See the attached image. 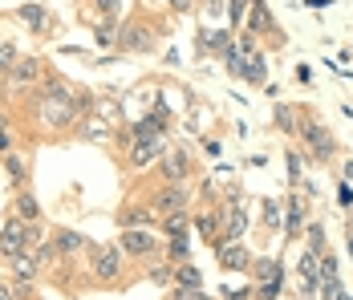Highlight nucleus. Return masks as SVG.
<instances>
[{
	"mask_svg": "<svg viewBox=\"0 0 353 300\" xmlns=\"http://www.w3.org/2000/svg\"><path fill=\"white\" fill-rule=\"evenodd\" d=\"M175 288H203V272L195 268V260L175 264Z\"/></svg>",
	"mask_w": 353,
	"mask_h": 300,
	"instance_id": "nucleus-21",
	"label": "nucleus"
},
{
	"mask_svg": "<svg viewBox=\"0 0 353 300\" xmlns=\"http://www.w3.org/2000/svg\"><path fill=\"white\" fill-rule=\"evenodd\" d=\"M272 122H276V130L296 134V114H292L288 106H276V110H272Z\"/></svg>",
	"mask_w": 353,
	"mask_h": 300,
	"instance_id": "nucleus-28",
	"label": "nucleus"
},
{
	"mask_svg": "<svg viewBox=\"0 0 353 300\" xmlns=\"http://www.w3.org/2000/svg\"><path fill=\"white\" fill-rule=\"evenodd\" d=\"M296 81H305V86H309V81H313V69H309V66H296Z\"/></svg>",
	"mask_w": 353,
	"mask_h": 300,
	"instance_id": "nucleus-37",
	"label": "nucleus"
},
{
	"mask_svg": "<svg viewBox=\"0 0 353 300\" xmlns=\"http://www.w3.org/2000/svg\"><path fill=\"white\" fill-rule=\"evenodd\" d=\"M122 268H126V256L118 243H90L85 248V280L94 288H118Z\"/></svg>",
	"mask_w": 353,
	"mask_h": 300,
	"instance_id": "nucleus-1",
	"label": "nucleus"
},
{
	"mask_svg": "<svg viewBox=\"0 0 353 300\" xmlns=\"http://www.w3.org/2000/svg\"><path fill=\"white\" fill-rule=\"evenodd\" d=\"M21 4H25V0H21Z\"/></svg>",
	"mask_w": 353,
	"mask_h": 300,
	"instance_id": "nucleus-42",
	"label": "nucleus"
},
{
	"mask_svg": "<svg viewBox=\"0 0 353 300\" xmlns=\"http://www.w3.org/2000/svg\"><path fill=\"white\" fill-rule=\"evenodd\" d=\"M252 276H256V284H268V280H284V264H281V260H256Z\"/></svg>",
	"mask_w": 353,
	"mask_h": 300,
	"instance_id": "nucleus-22",
	"label": "nucleus"
},
{
	"mask_svg": "<svg viewBox=\"0 0 353 300\" xmlns=\"http://www.w3.org/2000/svg\"><path fill=\"white\" fill-rule=\"evenodd\" d=\"M118 49L122 53H150L154 49V29L142 21H122L118 25Z\"/></svg>",
	"mask_w": 353,
	"mask_h": 300,
	"instance_id": "nucleus-8",
	"label": "nucleus"
},
{
	"mask_svg": "<svg viewBox=\"0 0 353 300\" xmlns=\"http://www.w3.org/2000/svg\"><path fill=\"white\" fill-rule=\"evenodd\" d=\"M325 4H333V0H309V8H325Z\"/></svg>",
	"mask_w": 353,
	"mask_h": 300,
	"instance_id": "nucleus-41",
	"label": "nucleus"
},
{
	"mask_svg": "<svg viewBox=\"0 0 353 300\" xmlns=\"http://www.w3.org/2000/svg\"><path fill=\"white\" fill-rule=\"evenodd\" d=\"M49 239H53V248H57L61 260H73L77 252L90 248V239H85L81 232H73V228H57V232H49Z\"/></svg>",
	"mask_w": 353,
	"mask_h": 300,
	"instance_id": "nucleus-11",
	"label": "nucleus"
},
{
	"mask_svg": "<svg viewBox=\"0 0 353 300\" xmlns=\"http://www.w3.org/2000/svg\"><path fill=\"white\" fill-rule=\"evenodd\" d=\"M4 170H8V179H12V191H25L29 187V167H25V159L12 150V154H4Z\"/></svg>",
	"mask_w": 353,
	"mask_h": 300,
	"instance_id": "nucleus-18",
	"label": "nucleus"
},
{
	"mask_svg": "<svg viewBox=\"0 0 353 300\" xmlns=\"http://www.w3.org/2000/svg\"><path fill=\"white\" fill-rule=\"evenodd\" d=\"M8 272H12V280H29V284H37V280H41V268H37L33 252H25V256L8 260Z\"/></svg>",
	"mask_w": 353,
	"mask_h": 300,
	"instance_id": "nucleus-17",
	"label": "nucleus"
},
{
	"mask_svg": "<svg viewBox=\"0 0 353 300\" xmlns=\"http://www.w3.org/2000/svg\"><path fill=\"white\" fill-rule=\"evenodd\" d=\"M187 228H191V211H171V215L159 219V235H167V239L187 235Z\"/></svg>",
	"mask_w": 353,
	"mask_h": 300,
	"instance_id": "nucleus-16",
	"label": "nucleus"
},
{
	"mask_svg": "<svg viewBox=\"0 0 353 300\" xmlns=\"http://www.w3.org/2000/svg\"><path fill=\"white\" fill-rule=\"evenodd\" d=\"M171 300H212L203 288H175V297Z\"/></svg>",
	"mask_w": 353,
	"mask_h": 300,
	"instance_id": "nucleus-34",
	"label": "nucleus"
},
{
	"mask_svg": "<svg viewBox=\"0 0 353 300\" xmlns=\"http://www.w3.org/2000/svg\"><path fill=\"white\" fill-rule=\"evenodd\" d=\"M150 219H154L150 207H139V203H122V207H118V228H122V232H126V228H150Z\"/></svg>",
	"mask_w": 353,
	"mask_h": 300,
	"instance_id": "nucleus-15",
	"label": "nucleus"
},
{
	"mask_svg": "<svg viewBox=\"0 0 353 300\" xmlns=\"http://www.w3.org/2000/svg\"><path fill=\"white\" fill-rule=\"evenodd\" d=\"M150 284H163V288H167V284H175V264H171V260L154 264V268H150Z\"/></svg>",
	"mask_w": 353,
	"mask_h": 300,
	"instance_id": "nucleus-29",
	"label": "nucleus"
},
{
	"mask_svg": "<svg viewBox=\"0 0 353 300\" xmlns=\"http://www.w3.org/2000/svg\"><path fill=\"white\" fill-rule=\"evenodd\" d=\"M73 110H77V118H90L98 110V98L90 90H73Z\"/></svg>",
	"mask_w": 353,
	"mask_h": 300,
	"instance_id": "nucleus-27",
	"label": "nucleus"
},
{
	"mask_svg": "<svg viewBox=\"0 0 353 300\" xmlns=\"http://www.w3.org/2000/svg\"><path fill=\"white\" fill-rule=\"evenodd\" d=\"M146 207L154 211V219H163V215H171V211H191V191H187V183H163Z\"/></svg>",
	"mask_w": 353,
	"mask_h": 300,
	"instance_id": "nucleus-6",
	"label": "nucleus"
},
{
	"mask_svg": "<svg viewBox=\"0 0 353 300\" xmlns=\"http://www.w3.org/2000/svg\"><path fill=\"white\" fill-rule=\"evenodd\" d=\"M8 215H17V219H25V223H41V203H37V195L29 187H25V191H12Z\"/></svg>",
	"mask_w": 353,
	"mask_h": 300,
	"instance_id": "nucleus-14",
	"label": "nucleus"
},
{
	"mask_svg": "<svg viewBox=\"0 0 353 300\" xmlns=\"http://www.w3.org/2000/svg\"><path fill=\"white\" fill-rule=\"evenodd\" d=\"M45 66H49L45 57H21L17 66L0 77L4 101H8V106H21L29 94H37V86H41V77H45Z\"/></svg>",
	"mask_w": 353,
	"mask_h": 300,
	"instance_id": "nucleus-2",
	"label": "nucleus"
},
{
	"mask_svg": "<svg viewBox=\"0 0 353 300\" xmlns=\"http://www.w3.org/2000/svg\"><path fill=\"white\" fill-rule=\"evenodd\" d=\"M281 284H284V280H268V284H256V300H276V297H281Z\"/></svg>",
	"mask_w": 353,
	"mask_h": 300,
	"instance_id": "nucleus-32",
	"label": "nucleus"
},
{
	"mask_svg": "<svg viewBox=\"0 0 353 300\" xmlns=\"http://www.w3.org/2000/svg\"><path fill=\"white\" fill-rule=\"evenodd\" d=\"M337 203H341V207H353V191H350V183H341V187H337Z\"/></svg>",
	"mask_w": 353,
	"mask_h": 300,
	"instance_id": "nucleus-36",
	"label": "nucleus"
},
{
	"mask_svg": "<svg viewBox=\"0 0 353 300\" xmlns=\"http://www.w3.org/2000/svg\"><path fill=\"white\" fill-rule=\"evenodd\" d=\"M240 81H248V86H268V66H264V57H260V53L244 61V73H240Z\"/></svg>",
	"mask_w": 353,
	"mask_h": 300,
	"instance_id": "nucleus-20",
	"label": "nucleus"
},
{
	"mask_svg": "<svg viewBox=\"0 0 353 300\" xmlns=\"http://www.w3.org/2000/svg\"><path fill=\"white\" fill-rule=\"evenodd\" d=\"M248 4H252V0H232V12H228V17H232V25H244V21H248Z\"/></svg>",
	"mask_w": 353,
	"mask_h": 300,
	"instance_id": "nucleus-33",
	"label": "nucleus"
},
{
	"mask_svg": "<svg viewBox=\"0 0 353 300\" xmlns=\"http://www.w3.org/2000/svg\"><path fill=\"white\" fill-rule=\"evenodd\" d=\"M191 4H195V0H171V8H175V12H191Z\"/></svg>",
	"mask_w": 353,
	"mask_h": 300,
	"instance_id": "nucleus-39",
	"label": "nucleus"
},
{
	"mask_svg": "<svg viewBox=\"0 0 353 300\" xmlns=\"http://www.w3.org/2000/svg\"><path fill=\"white\" fill-rule=\"evenodd\" d=\"M21 57H25V53H21V49H17V41H0V77H4V73H8V69L17 66V61H21Z\"/></svg>",
	"mask_w": 353,
	"mask_h": 300,
	"instance_id": "nucleus-26",
	"label": "nucleus"
},
{
	"mask_svg": "<svg viewBox=\"0 0 353 300\" xmlns=\"http://www.w3.org/2000/svg\"><path fill=\"white\" fill-rule=\"evenodd\" d=\"M195 228H199V235H203L212 248H219V215H208V211H199V215H195Z\"/></svg>",
	"mask_w": 353,
	"mask_h": 300,
	"instance_id": "nucleus-23",
	"label": "nucleus"
},
{
	"mask_svg": "<svg viewBox=\"0 0 353 300\" xmlns=\"http://www.w3.org/2000/svg\"><path fill=\"white\" fill-rule=\"evenodd\" d=\"M305 215H309V203L305 199H288V219H284V232H288V239L292 235H301V228H305Z\"/></svg>",
	"mask_w": 353,
	"mask_h": 300,
	"instance_id": "nucleus-19",
	"label": "nucleus"
},
{
	"mask_svg": "<svg viewBox=\"0 0 353 300\" xmlns=\"http://www.w3.org/2000/svg\"><path fill=\"white\" fill-rule=\"evenodd\" d=\"M309 252L325 256V228H321V223H313V228H309Z\"/></svg>",
	"mask_w": 353,
	"mask_h": 300,
	"instance_id": "nucleus-31",
	"label": "nucleus"
},
{
	"mask_svg": "<svg viewBox=\"0 0 353 300\" xmlns=\"http://www.w3.org/2000/svg\"><path fill=\"white\" fill-rule=\"evenodd\" d=\"M114 243L122 248L126 260H150L154 252H163V235H154L150 228H126V232H118Z\"/></svg>",
	"mask_w": 353,
	"mask_h": 300,
	"instance_id": "nucleus-5",
	"label": "nucleus"
},
{
	"mask_svg": "<svg viewBox=\"0 0 353 300\" xmlns=\"http://www.w3.org/2000/svg\"><path fill=\"white\" fill-rule=\"evenodd\" d=\"M8 284H12L17 300H37V284H29V280H8Z\"/></svg>",
	"mask_w": 353,
	"mask_h": 300,
	"instance_id": "nucleus-30",
	"label": "nucleus"
},
{
	"mask_svg": "<svg viewBox=\"0 0 353 300\" xmlns=\"http://www.w3.org/2000/svg\"><path fill=\"white\" fill-rule=\"evenodd\" d=\"M296 134L305 138V146L313 150V159H333V154H337V142H333V134L325 130V126H317L309 114H301V118H296Z\"/></svg>",
	"mask_w": 353,
	"mask_h": 300,
	"instance_id": "nucleus-7",
	"label": "nucleus"
},
{
	"mask_svg": "<svg viewBox=\"0 0 353 300\" xmlns=\"http://www.w3.org/2000/svg\"><path fill=\"white\" fill-rule=\"evenodd\" d=\"M167 260H171V264H187V260H191V239H187V235H175V239L167 243Z\"/></svg>",
	"mask_w": 353,
	"mask_h": 300,
	"instance_id": "nucleus-25",
	"label": "nucleus"
},
{
	"mask_svg": "<svg viewBox=\"0 0 353 300\" xmlns=\"http://www.w3.org/2000/svg\"><path fill=\"white\" fill-rule=\"evenodd\" d=\"M12 146H17V134H12V130L0 134V159H4V154H12Z\"/></svg>",
	"mask_w": 353,
	"mask_h": 300,
	"instance_id": "nucleus-35",
	"label": "nucleus"
},
{
	"mask_svg": "<svg viewBox=\"0 0 353 300\" xmlns=\"http://www.w3.org/2000/svg\"><path fill=\"white\" fill-rule=\"evenodd\" d=\"M288 174H292V179L301 174V159H296V154H288Z\"/></svg>",
	"mask_w": 353,
	"mask_h": 300,
	"instance_id": "nucleus-38",
	"label": "nucleus"
},
{
	"mask_svg": "<svg viewBox=\"0 0 353 300\" xmlns=\"http://www.w3.org/2000/svg\"><path fill=\"white\" fill-rule=\"evenodd\" d=\"M45 239H49L45 219H41V223H25V219L8 215L4 228H0V260H17V256L33 252L37 243H45Z\"/></svg>",
	"mask_w": 353,
	"mask_h": 300,
	"instance_id": "nucleus-3",
	"label": "nucleus"
},
{
	"mask_svg": "<svg viewBox=\"0 0 353 300\" xmlns=\"http://www.w3.org/2000/svg\"><path fill=\"white\" fill-rule=\"evenodd\" d=\"M159 174H163V183H187L195 170H191V159H187V150H167L163 159H159Z\"/></svg>",
	"mask_w": 353,
	"mask_h": 300,
	"instance_id": "nucleus-9",
	"label": "nucleus"
},
{
	"mask_svg": "<svg viewBox=\"0 0 353 300\" xmlns=\"http://www.w3.org/2000/svg\"><path fill=\"white\" fill-rule=\"evenodd\" d=\"M215 260H219V272H252V252L244 243H219L215 248Z\"/></svg>",
	"mask_w": 353,
	"mask_h": 300,
	"instance_id": "nucleus-10",
	"label": "nucleus"
},
{
	"mask_svg": "<svg viewBox=\"0 0 353 300\" xmlns=\"http://www.w3.org/2000/svg\"><path fill=\"white\" fill-rule=\"evenodd\" d=\"M167 150H171V142H167V130L142 134V138H130V150H126V167H130V170H146L150 163H159Z\"/></svg>",
	"mask_w": 353,
	"mask_h": 300,
	"instance_id": "nucleus-4",
	"label": "nucleus"
},
{
	"mask_svg": "<svg viewBox=\"0 0 353 300\" xmlns=\"http://www.w3.org/2000/svg\"><path fill=\"white\" fill-rule=\"evenodd\" d=\"M85 8H94L98 21H118L122 17V0H85Z\"/></svg>",
	"mask_w": 353,
	"mask_h": 300,
	"instance_id": "nucleus-24",
	"label": "nucleus"
},
{
	"mask_svg": "<svg viewBox=\"0 0 353 300\" xmlns=\"http://www.w3.org/2000/svg\"><path fill=\"white\" fill-rule=\"evenodd\" d=\"M248 33L252 37H268V33H276V21H272V8L264 4V0H252L248 4Z\"/></svg>",
	"mask_w": 353,
	"mask_h": 300,
	"instance_id": "nucleus-12",
	"label": "nucleus"
},
{
	"mask_svg": "<svg viewBox=\"0 0 353 300\" xmlns=\"http://www.w3.org/2000/svg\"><path fill=\"white\" fill-rule=\"evenodd\" d=\"M17 17L29 25V33H37V37H45L49 29H53V17H49V8L45 4H33V0H25L21 8H17Z\"/></svg>",
	"mask_w": 353,
	"mask_h": 300,
	"instance_id": "nucleus-13",
	"label": "nucleus"
},
{
	"mask_svg": "<svg viewBox=\"0 0 353 300\" xmlns=\"http://www.w3.org/2000/svg\"><path fill=\"white\" fill-rule=\"evenodd\" d=\"M8 122H12V118H8V114L0 110V134H8Z\"/></svg>",
	"mask_w": 353,
	"mask_h": 300,
	"instance_id": "nucleus-40",
	"label": "nucleus"
}]
</instances>
